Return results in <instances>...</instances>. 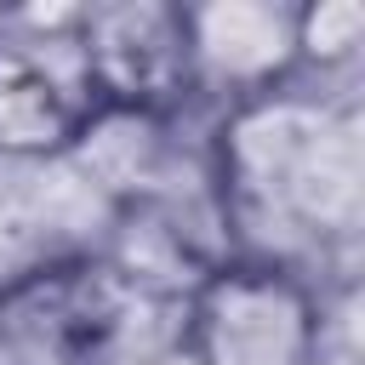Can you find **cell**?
<instances>
[{
  "instance_id": "cell-1",
  "label": "cell",
  "mask_w": 365,
  "mask_h": 365,
  "mask_svg": "<svg viewBox=\"0 0 365 365\" xmlns=\"http://www.w3.org/2000/svg\"><path fill=\"white\" fill-rule=\"evenodd\" d=\"M205 188L228 257L302 268V245L348 240L365 217V137L348 97L279 86L217 108L205 143Z\"/></svg>"
},
{
  "instance_id": "cell-2",
  "label": "cell",
  "mask_w": 365,
  "mask_h": 365,
  "mask_svg": "<svg viewBox=\"0 0 365 365\" xmlns=\"http://www.w3.org/2000/svg\"><path fill=\"white\" fill-rule=\"evenodd\" d=\"M331 302L285 262L217 257L177 297L182 365H325Z\"/></svg>"
},
{
  "instance_id": "cell-3",
  "label": "cell",
  "mask_w": 365,
  "mask_h": 365,
  "mask_svg": "<svg viewBox=\"0 0 365 365\" xmlns=\"http://www.w3.org/2000/svg\"><path fill=\"white\" fill-rule=\"evenodd\" d=\"M143 291L103 257L68 251L0 279V365H108Z\"/></svg>"
},
{
  "instance_id": "cell-4",
  "label": "cell",
  "mask_w": 365,
  "mask_h": 365,
  "mask_svg": "<svg viewBox=\"0 0 365 365\" xmlns=\"http://www.w3.org/2000/svg\"><path fill=\"white\" fill-rule=\"evenodd\" d=\"M74 51L103 108H137L182 120L194 103L188 29L177 0H97L80 11Z\"/></svg>"
},
{
  "instance_id": "cell-5",
  "label": "cell",
  "mask_w": 365,
  "mask_h": 365,
  "mask_svg": "<svg viewBox=\"0 0 365 365\" xmlns=\"http://www.w3.org/2000/svg\"><path fill=\"white\" fill-rule=\"evenodd\" d=\"M91 108L97 103L74 34H17L0 17V160L11 165L68 160Z\"/></svg>"
},
{
  "instance_id": "cell-6",
  "label": "cell",
  "mask_w": 365,
  "mask_h": 365,
  "mask_svg": "<svg viewBox=\"0 0 365 365\" xmlns=\"http://www.w3.org/2000/svg\"><path fill=\"white\" fill-rule=\"evenodd\" d=\"M194 97L217 108L297 86V0H200L182 6Z\"/></svg>"
},
{
  "instance_id": "cell-7",
  "label": "cell",
  "mask_w": 365,
  "mask_h": 365,
  "mask_svg": "<svg viewBox=\"0 0 365 365\" xmlns=\"http://www.w3.org/2000/svg\"><path fill=\"white\" fill-rule=\"evenodd\" d=\"M68 160L91 177V188L120 211H148V205H177V160L182 137L177 120L165 114H137V108H91Z\"/></svg>"
},
{
  "instance_id": "cell-8",
  "label": "cell",
  "mask_w": 365,
  "mask_h": 365,
  "mask_svg": "<svg viewBox=\"0 0 365 365\" xmlns=\"http://www.w3.org/2000/svg\"><path fill=\"white\" fill-rule=\"evenodd\" d=\"M365 57V0H297V86L354 74Z\"/></svg>"
}]
</instances>
